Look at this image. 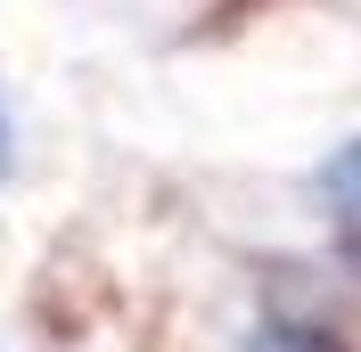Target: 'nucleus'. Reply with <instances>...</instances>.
Returning <instances> with one entry per match:
<instances>
[{"mask_svg": "<svg viewBox=\"0 0 361 352\" xmlns=\"http://www.w3.org/2000/svg\"><path fill=\"white\" fill-rule=\"evenodd\" d=\"M320 197L337 205V213H353V221H361V139H345V148L320 164Z\"/></svg>", "mask_w": 361, "mask_h": 352, "instance_id": "obj_1", "label": "nucleus"}, {"mask_svg": "<svg viewBox=\"0 0 361 352\" xmlns=\"http://www.w3.org/2000/svg\"><path fill=\"white\" fill-rule=\"evenodd\" d=\"M247 352H345L329 328H295V320H263V328L247 336Z\"/></svg>", "mask_w": 361, "mask_h": 352, "instance_id": "obj_2", "label": "nucleus"}, {"mask_svg": "<svg viewBox=\"0 0 361 352\" xmlns=\"http://www.w3.org/2000/svg\"><path fill=\"white\" fill-rule=\"evenodd\" d=\"M0 172H8V107H0Z\"/></svg>", "mask_w": 361, "mask_h": 352, "instance_id": "obj_3", "label": "nucleus"}, {"mask_svg": "<svg viewBox=\"0 0 361 352\" xmlns=\"http://www.w3.org/2000/svg\"><path fill=\"white\" fill-rule=\"evenodd\" d=\"M353 270H361V246H353Z\"/></svg>", "mask_w": 361, "mask_h": 352, "instance_id": "obj_4", "label": "nucleus"}]
</instances>
